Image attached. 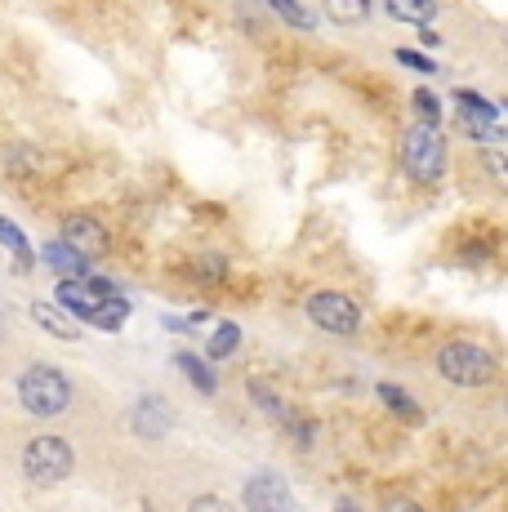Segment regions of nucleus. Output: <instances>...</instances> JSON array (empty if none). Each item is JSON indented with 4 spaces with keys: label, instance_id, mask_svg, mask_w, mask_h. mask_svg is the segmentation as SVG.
Returning a JSON list of instances; mask_svg holds the SVG:
<instances>
[{
    "label": "nucleus",
    "instance_id": "f257e3e1",
    "mask_svg": "<svg viewBox=\"0 0 508 512\" xmlns=\"http://www.w3.org/2000/svg\"><path fill=\"white\" fill-rule=\"evenodd\" d=\"M402 170L415 183H424V187L442 183V174H446V139L437 134L433 121H419V125H410V130L402 134Z\"/></svg>",
    "mask_w": 508,
    "mask_h": 512
},
{
    "label": "nucleus",
    "instance_id": "f03ea898",
    "mask_svg": "<svg viewBox=\"0 0 508 512\" xmlns=\"http://www.w3.org/2000/svg\"><path fill=\"white\" fill-rule=\"evenodd\" d=\"M18 401H23L27 415L36 419H54L67 410V401H72V388H67V379L50 366H32L18 379Z\"/></svg>",
    "mask_w": 508,
    "mask_h": 512
},
{
    "label": "nucleus",
    "instance_id": "7ed1b4c3",
    "mask_svg": "<svg viewBox=\"0 0 508 512\" xmlns=\"http://www.w3.org/2000/svg\"><path fill=\"white\" fill-rule=\"evenodd\" d=\"M437 370H442L446 383H455V388H482V383L495 379V357L486 348H477V343H446L442 352H437Z\"/></svg>",
    "mask_w": 508,
    "mask_h": 512
},
{
    "label": "nucleus",
    "instance_id": "20e7f679",
    "mask_svg": "<svg viewBox=\"0 0 508 512\" xmlns=\"http://www.w3.org/2000/svg\"><path fill=\"white\" fill-rule=\"evenodd\" d=\"M23 472L32 481H41V486H54V481H63L72 472V446L63 437H36L23 455Z\"/></svg>",
    "mask_w": 508,
    "mask_h": 512
},
{
    "label": "nucleus",
    "instance_id": "39448f33",
    "mask_svg": "<svg viewBox=\"0 0 508 512\" xmlns=\"http://www.w3.org/2000/svg\"><path fill=\"white\" fill-rule=\"evenodd\" d=\"M308 317L317 321L321 330H330V334H357L361 330V308L348 294H339V290H321V294H312L308 299Z\"/></svg>",
    "mask_w": 508,
    "mask_h": 512
},
{
    "label": "nucleus",
    "instance_id": "423d86ee",
    "mask_svg": "<svg viewBox=\"0 0 508 512\" xmlns=\"http://www.w3.org/2000/svg\"><path fill=\"white\" fill-rule=\"evenodd\" d=\"M63 241L76 245L85 259H99V254H107V232H103L99 219H90V214H67V219H63Z\"/></svg>",
    "mask_w": 508,
    "mask_h": 512
},
{
    "label": "nucleus",
    "instance_id": "0eeeda50",
    "mask_svg": "<svg viewBox=\"0 0 508 512\" xmlns=\"http://www.w3.org/2000/svg\"><path fill=\"white\" fill-rule=\"evenodd\" d=\"M246 504L250 508H290V490L281 486L277 477H268V472H263V477H254L246 486Z\"/></svg>",
    "mask_w": 508,
    "mask_h": 512
},
{
    "label": "nucleus",
    "instance_id": "6e6552de",
    "mask_svg": "<svg viewBox=\"0 0 508 512\" xmlns=\"http://www.w3.org/2000/svg\"><path fill=\"white\" fill-rule=\"evenodd\" d=\"M45 263L58 272V277H90V268H85V254L76 250V245H67V241H50L45 245Z\"/></svg>",
    "mask_w": 508,
    "mask_h": 512
},
{
    "label": "nucleus",
    "instance_id": "1a4fd4ad",
    "mask_svg": "<svg viewBox=\"0 0 508 512\" xmlns=\"http://www.w3.org/2000/svg\"><path fill=\"white\" fill-rule=\"evenodd\" d=\"M384 9L397 18V23H415V27H424L437 18V0H384Z\"/></svg>",
    "mask_w": 508,
    "mask_h": 512
},
{
    "label": "nucleus",
    "instance_id": "9d476101",
    "mask_svg": "<svg viewBox=\"0 0 508 512\" xmlns=\"http://www.w3.org/2000/svg\"><path fill=\"white\" fill-rule=\"evenodd\" d=\"M32 321H36V326H45L50 334H58V339H76V321L67 317L63 308H54V303H36Z\"/></svg>",
    "mask_w": 508,
    "mask_h": 512
},
{
    "label": "nucleus",
    "instance_id": "9b49d317",
    "mask_svg": "<svg viewBox=\"0 0 508 512\" xmlns=\"http://www.w3.org/2000/svg\"><path fill=\"white\" fill-rule=\"evenodd\" d=\"M134 428L143 432V437H161L165 428H170V415H165V406L156 397L139 401V410H134Z\"/></svg>",
    "mask_w": 508,
    "mask_h": 512
},
{
    "label": "nucleus",
    "instance_id": "f8f14e48",
    "mask_svg": "<svg viewBox=\"0 0 508 512\" xmlns=\"http://www.w3.org/2000/svg\"><path fill=\"white\" fill-rule=\"evenodd\" d=\"M326 14L335 18V23H366L370 18V0H326Z\"/></svg>",
    "mask_w": 508,
    "mask_h": 512
},
{
    "label": "nucleus",
    "instance_id": "ddd939ff",
    "mask_svg": "<svg viewBox=\"0 0 508 512\" xmlns=\"http://www.w3.org/2000/svg\"><path fill=\"white\" fill-rule=\"evenodd\" d=\"M125 312H130V308H125V299H116V294H107V299H103V308L99 312H94V326H103V330H116V326H121V321H125Z\"/></svg>",
    "mask_w": 508,
    "mask_h": 512
},
{
    "label": "nucleus",
    "instance_id": "4468645a",
    "mask_svg": "<svg viewBox=\"0 0 508 512\" xmlns=\"http://www.w3.org/2000/svg\"><path fill=\"white\" fill-rule=\"evenodd\" d=\"M237 343H241V330H237V326H219V330L210 334V357H214V361L232 357V352H237Z\"/></svg>",
    "mask_w": 508,
    "mask_h": 512
},
{
    "label": "nucleus",
    "instance_id": "2eb2a0df",
    "mask_svg": "<svg viewBox=\"0 0 508 512\" xmlns=\"http://www.w3.org/2000/svg\"><path fill=\"white\" fill-rule=\"evenodd\" d=\"M379 401H384L388 410H397V415H406V419H415V415H419L415 401H410L402 388H393V383H379Z\"/></svg>",
    "mask_w": 508,
    "mask_h": 512
},
{
    "label": "nucleus",
    "instance_id": "dca6fc26",
    "mask_svg": "<svg viewBox=\"0 0 508 512\" xmlns=\"http://www.w3.org/2000/svg\"><path fill=\"white\" fill-rule=\"evenodd\" d=\"M455 103H459V112L473 116V121H495V116H500L491 103H486V98H477V94H468V90H459Z\"/></svg>",
    "mask_w": 508,
    "mask_h": 512
},
{
    "label": "nucleus",
    "instance_id": "f3484780",
    "mask_svg": "<svg viewBox=\"0 0 508 512\" xmlns=\"http://www.w3.org/2000/svg\"><path fill=\"white\" fill-rule=\"evenodd\" d=\"M0 241H5L9 250H14L18 259H23V263H18V268H32V250H27V236L18 232V228H14V223H9V219H0Z\"/></svg>",
    "mask_w": 508,
    "mask_h": 512
},
{
    "label": "nucleus",
    "instance_id": "a211bd4d",
    "mask_svg": "<svg viewBox=\"0 0 508 512\" xmlns=\"http://www.w3.org/2000/svg\"><path fill=\"white\" fill-rule=\"evenodd\" d=\"M268 5H272V9H277V14H281V18H286V23H290V27H304V32H308V27H312V23H317V18H312V14H308V9H304V5H299V0H268Z\"/></svg>",
    "mask_w": 508,
    "mask_h": 512
},
{
    "label": "nucleus",
    "instance_id": "6ab92c4d",
    "mask_svg": "<svg viewBox=\"0 0 508 512\" xmlns=\"http://www.w3.org/2000/svg\"><path fill=\"white\" fill-rule=\"evenodd\" d=\"M179 366H183V370H188V379H192V383H197V388H201V392H214V374H210V370H205V361H197V357H192V352H183V357H179Z\"/></svg>",
    "mask_w": 508,
    "mask_h": 512
},
{
    "label": "nucleus",
    "instance_id": "aec40b11",
    "mask_svg": "<svg viewBox=\"0 0 508 512\" xmlns=\"http://www.w3.org/2000/svg\"><path fill=\"white\" fill-rule=\"evenodd\" d=\"M223 272H228V268H223V259H214V254H205V259H197V263H192V277H197V281H223Z\"/></svg>",
    "mask_w": 508,
    "mask_h": 512
},
{
    "label": "nucleus",
    "instance_id": "412c9836",
    "mask_svg": "<svg viewBox=\"0 0 508 512\" xmlns=\"http://www.w3.org/2000/svg\"><path fill=\"white\" fill-rule=\"evenodd\" d=\"M250 397L259 401V410H263V415H286V406H281V397H272V392L263 388V383H250Z\"/></svg>",
    "mask_w": 508,
    "mask_h": 512
},
{
    "label": "nucleus",
    "instance_id": "4be33fe9",
    "mask_svg": "<svg viewBox=\"0 0 508 512\" xmlns=\"http://www.w3.org/2000/svg\"><path fill=\"white\" fill-rule=\"evenodd\" d=\"M415 112L419 116H424V121H442V103H437V98L433 94H428V90H415Z\"/></svg>",
    "mask_w": 508,
    "mask_h": 512
},
{
    "label": "nucleus",
    "instance_id": "5701e85b",
    "mask_svg": "<svg viewBox=\"0 0 508 512\" xmlns=\"http://www.w3.org/2000/svg\"><path fill=\"white\" fill-rule=\"evenodd\" d=\"M482 161H486V170H491V179L508 192V156H504V152H486Z\"/></svg>",
    "mask_w": 508,
    "mask_h": 512
},
{
    "label": "nucleus",
    "instance_id": "b1692460",
    "mask_svg": "<svg viewBox=\"0 0 508 512\" xmlns=\"http://www.w3.org/2000/svg\"><path fill=\"white\" fill-rule=\"evenodd\" d=\"M397 58H402L406 67H419V72H437V63H433V58L415 54V49H397Z\"/></svg>",
    "mask_w": 508,
    "mask_h": 512
},
{
    "label": "nucleus",
    "instance_id": "393cba45",
    "mask_svg": "<svg viewBox=\"0 0 508 512\" xmlns=\"http://www.w3.org/2000/svg\"><path fill=\"white\" fill-rule=\"evenodd\" d=\"M504 406H508V401H504Z\"/></svg>",
    "mask_w": 508,
    "mask_h": 512
}]
</instances>
